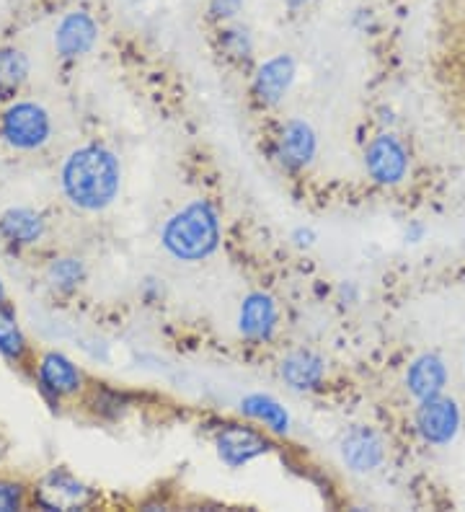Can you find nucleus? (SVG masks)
<instances>
[{"mask_svg": "<svg viewBox=\"0 0 465 512\" xmlns=\"http://www.w3.org/2000/svg\"><path fill=\"white\" fill-rule=\"evenodd\" d=\"M447 386H450V368L440 352H422L406 365L403 391L414 399V404L447 394Z\"/></svg>", "mask_w": 465, "mask_h": 512, "instance_id": "obj_13", "label": "nucleus"}, {"mask_svg": "<svg viewBox=\"0 0 465 512\" xmlns=\"http://www.w3.org/2000/svg\"><path fill=\"white\" fill-rule=\"evenodd\" d=\"M50 112L37 101H13L0 114V138L16 150H39L50 143Z\"/></svg>", "mask_w": 465, "mask_h": 512, "instance_id": "obj_6", "label": "nucleus"}, {"mask_svg": "<svg viewBox=\"0 0 465 512\" xmlns=\"http://www.w3.org/2000/svg\"><path fill=\"white\" fill-rule=\"evenodd\" d=\"M0 456H3V445H0Z\"/></svg>", "mask_w": 465, "mask_h": 512, "instance_id": "obj_31", "label": "nucleus"}, {"mask_svg": "<svg viewBox=\"0 0 465 512\" xmlns=\"http://www.w3.org/2000/svg\"><path fill=\"white\" fill-rule=\"evenodd\" d=\"M339 453L352 474L370 476L388 461V443L372 425H352L341 438Z\"/></svg>", "mask_w": 465, "mask_h": 512, "instance_id": "obj_10", "label": "nucleus"}, {"mask_svg": "<svg viewBox=\"0 0 465 512\" xmlns=\"http://www.w3.org/2000/svg\"><path fill=\"white\" fill-rule=\"evenodd\" d=\"M236 324L243 342L251 344V347H264L277 337L279 324H282V308H279L274 295L254 290V293L243 295Z\"/></svg>", "mask_w": 465, "mask_h": 512, "instance_id": "obj_9", "label": "nucleus"}, {"mask_svg": "<svg viewBox=\"0 0 465 512\" xmlns=\"http://www.w3.org/2000/svg\"><path fill=\"white\" fill-rule=\"evenodd\" d=\"M24 507V487L19 481L0 479V512H16Z\"/></svg>", "mask_w": 465, "mask_h": 512, "instance_id": "obj_24", "label": "nucleus"}, {"mask_svg": "<svg viewBox=\"0 0 465 512\" xmlns=\"http://www.w3.org/2000/svg\"><path fill=\"white\" fill-rule=\"evenodd\" d=\"M427 225L422 220H409V225L403 228V241L406 244H422L424 238H427Z\"/></svg>", "mask_w": 465, "mask_h": 512, "instance_id": "obj_26", "label": "nucleus"}, {"mask_svg": "<svg viewBox=\"0 0 465 512\" xmlns=\"http://www.w3.org/2000/svg\"><path fill=\"white\" fill-rule=\"evenodd\" d=\"M360 288L354 285V282H341L339 285V300L344 306H354V303H360Z\"/></svg>", "mask_w": 465, "mask_h": 512, "instance_id": "obj_27", "label": "nucleus"}, {"mask_svg": "<svg viewBox=\"0 0 465 512\" xmlns=\"http://www.w3.org/2000/svg\"><path fill=\"white\" fill-rule=\"evenodd\" d=\"M463 365H465V352H463Z\"/></svg>", "mask_w": 465, "mask_h": 512, "instance_id": "obj_32", "label": "nucleus"}, {"mask_svg": "<svg viewBox=\"0 0 465 512\" xmlns=\"http://www.w3.org/2000/svg\"><path fill=\"white\" fill-rule=\"evenodd\" d=\"M29 57L16 47H0V101H8L19 94L29 78Z\"/></svg>", "mask_w": 465, "mask_h": 512, "instance_id": "obj_19", "label": "nucleus"}, {"mask_svg": "<svg viewBox=\"0 0 465 512\" xmlns=\"http://www.w3.org/2000/svg\"><path fill=\"white\" fill-rule=\"evenodd\" d=\"M223 244V220L205 197L186 202L161 228V246L171 259L184 264L207 262Z\"/></svg>", "mask_w": 465, "mask_h": 512, "instance_id": "obj_2", "label": "nucleus"}, {"mask_svg": "<svg viewBox=\"0 0 465 512\" xmlns=\"http://www.w3.org/2000/svg\"><path fill=\"white\" fill-rule=\"evenodd\" d=\"M0 236L13 246H34L44 236V218L31 207H8L0 215Z\"/></svg>", "mask_w": 465, "mask_h": 512, "instance_id": "obj_17", "label": "nucleus"}, {"mask_svg": "<svg viewBox=\"0 0 465 512\" xmlns=\"http://www.w3.org/2000/svg\"><path fill=\"white\" fill-rule=\"evenodd\" d=\"M463 81H465V70H463Z\"/></svg>", "mask_w": 465, "mask_h": 512, "instance_id": "obj_33", "label": "nucleus"}, {"mask_svg": "<svg viewBox=\"0 0 465 512\" xmlns=\"http://www.w3.org/2000/svg\"><path fill=\"white\" fill-rule=\"evenodd\" d=\"M37 383L50 399H70L83 391L81 368L62 352H44L37 363Z\"/></svg>", "mask_w": 465, "mask_h": 512, "instance_id": "obj_15", "label": "nucleus"}, {"mask_svg": "<svg viewBox=\"0 0 465 512\" xmlns=\"http://www.w3.org/2000/svg\"><path fill=\"white\" fill-rule=\"evenodd\" d=\"M47 282L57 293H75L86 282V264L75 256L52 259V264L47 267Z\"/></svg>", "mask_w": 465, "mask_h": 512, "instance_id": "obj_20", "label": "nucleus"}, {"mask_svg": "<svg viewBox=\"0 0 465 512\" xmlns=\"http://www.w3.org/2000/svg\"><path fill=\"white\" fill-rule=\"evenodd\" d=\"M238 414L248 422L264 427L274 438H287L292 430V414L287 412V406L277 396L264 394V391L243 396L238 401Z\"/></svg>", "mask_w": 465, "mask_h": 512, "instance_id": "obj_16", "label": "nucleus"}, {"mask_svg": "<svg viewBox=\"0 0 465 512\" xmlns=\"http://www.w3.org/2000/svg\"><path fill=\"white\" fill-rule=\"evenodd\" d=\"M277 373L290 391L295 394H316L326 386L329 378V363L326 357L308 347H298V350L287 352L277 365Z\"/></svg>", "mask_w": 465, "mask_h": 512, "instance_id": "obj_12", "label": "nucleus"}, {"mask_svg": "<svg viewBox=\"0 0 465 512\" xmlns=\"http://www.w3.org/2000/svg\"><path fill=\"white\" fill-rule=\"evenodd\" d=\"M143 298L145 303H155L158 298H163V280H145L143 282Z\"/></svg>", "mask_w": 465, "mask_h": 512, "instance_id": "obj_28", "label": "nucleus"}, {"mask_svg": "<svg viewBox=\"0 0 465 512\" xmlns=\"http://www.w3.org/2000/svg\"><path fill=\"white\" fill-rule=\"evenodd\" d=\"M96 414L106 419H119L124 412H127V401H124V394L119 391H112V388H99L96 391Z\"/></svg>", "mask_w": 465, "mask_h": 512, "instance_id": "obj_22", "label": "nucleus"}, {"mask_svg": "<svg viewBox=\"0 0 465 512\" xmlns=\"http://www.w3.org/2000/svg\"><path fill=\"white\" fill-rule=\"evenodd\" d=\"M411 427L416 438L429 448H447L458 440L463 430V409L453 396H434L427 401H416L411 414Z\"/></svg>", "mask_w": 465, "mask_h": 512, "instance_id": "obj_5", "label": "nucleus"}, {"mask_svg": "<svg viewBox=\"0 0 465 512\" xmlns=\"http://www.w3.org/2000/svg\"><path fill=\"white\" fill-rule=\"evenodd\" d=\"M0 306H6V288H3V280H0Z\"/></svg>", "mask_w": 465, "mask_h": 512, "instance_id": "obj_30", "label": "nucleus"}, {"mask_svg": "<svg viewBox=\"0 0 465 512\" xmlns=\"http://www.w3.org/2000/svg\"><path fill=\"white\" fill-rule=\"evenodd\" d=\"M0 355L6 360H13V363L26 355L24 331H21L13 308L8 306H0Z\"/></svg>", "mask_w": 465, "mask_h": 512, "instance_id": "obj_21", "label": "nucleus"}, {"mask_svg": "<svg viewBox=\"0 0 465 512\" xmlns=\"http://www.w3.org/2000/svg\"><path fill=\"white\" fill-rule=\"evenodd\" d=\"M310 3H313V0H285V6L290 8L292 13H298V11H303V8H308Z\"/></svg>", "mask_w": 465, "mask_h": 512, "instance_id": "obj_29", "label": "nucleus"}, {"mask_svg": "<svg viewBox=\"0 0 465 512\" xmlns=\"http://www.w3.org/2000/svg\"><path fill=\"white\" fill-rule=\"evenodd\" d=\"M60 187L73 207L83 213H101L114 205L122 189L119 158L96 143L75 148L62 163Z\"/></svg>", "mask_w": 465, "mask_h": 512, "instance_id": "obj_1", "label": "nucleus"}, {"mask_svg": "<svg viewBox=\"0 0 465 512\" xmlns=\"http://www.w3.org/2000/svg\"><path fill=\"white\" fill-rule=\"evenodd\" d=\"M96 500V494L88 484H83L78 476L70 474L68 469H52L39 479L34 487V502L42 510H83Z\"/></svg>", "mask_w": 465, "mask_h": 512, "instance_id": "obj_11", "label": "nucleus"}, {"mask_svg": "<svg viewBox=\"0 0 465 512\" xmlns=\"http://www.w3.org/2000/svg\"><path fill=\"white\" fill-rule=\"evenodd\" d=\"M217 461L223 463L225 469H246L259 458H267L274 453V435H269L264 427L254 422H223L212 435Z\"/></svg>", "mask_w": 465, "mask_h": 512, "instance_id": "obj_3", "label": "nucleus"}, {"mask_svg": "<svg viewBox=\"0 0 465 512\" xmlns=\"http://www.w3.org/2000/svg\"><path fill=\"white\" fill-rule=\"evenodd\" d=\"M272 158L285 174H303L318 158V132L308 119L292 117L277 127L272 138Z\"/></svg>", "mask_w": 465, "mask_h": 512, "instance_id": "obj_7", "label": "nucleus"}, {"mask_svg": "<svg viewBox=\"0 0 465 512\" xmlns=\"http://www.w3.org/2000/svg\"><path fill=\"white\" fill-rule=\"evenodd\" d=\"M362 169L370 184L380 189H396L409 182L414 161H411L409 145L403 143L393 130H380L362 153Z\"/></svg>", "mask_w": 465, "mask_h": 512, "instance_id": "obj_4", "label": "nucleus"}, {"mask_svg": "<svg viewBox=\"0 0 465 512\" xmlns=\"http://www.w3.org/2000/svg\"><path fill=\"white\" fill-rule=\"evenodd\" d=\"M217 52L223 55L225 63L236 65V68H246V65L254 63L256 55V42L251 29L238 21H230V24L217 26L215 34Z\"/></svg>", "mask_w": 465, "mask_h": 512, "instance_id": "obj_18", "label": "nucleus"}, {"mask_svg": "<svg viewBox=\"0 0 465 512\" xmlns=\"http://www.w3.org/2000/svg\"><path fill=\"white\" fill-rule=\"evenodd\" d=\"M295 78H298V60L290 52H277L256 65L248 83V94L259 109H274L287 99Z\"/></svg>", "mask_w": 465, "mask_h": 512, "instance_id": "obj_8", "label": "nucleus"}, {"mask_svg": "<svg viewBox=\"0 0 465 512\" xmlns=\"http://www.w3.org/2000/svg\"><path fill=\"white\" fill-rule=\"evenodd\" d=\"M99 42V24L83 8L68 11L55 29V52L62 60H78Z\"/></svg>", "mask_w": 465, "mask_h": 512, "instance_id": "obj_14", "label": "nucleus"}, {"mask_svg": "<svg viewBox=\"0 0 465 512\" xmlns=\"http://www.w3.org/2000/svg\"><path fill=\"white\" fill-rule=\"evenodd\" d=\"M243 8H246V0H207V16L217 26L238 21Z\"/></svg>", "mask_w": 465, "mask_h": 512, "instance_id": "obj_23", "label": "nucleus"}, {"mask_svg": "<svg viewBox=\"0 0 465 512\" xmlns=\"http://www.w3.org/2000/svg\"><path fill=\"white\" fill-rule=\"evenodd\" d=\"M290 241H292V246H295V249L308 251V249H313V246H316L318 233L313 231L310 225H300V228H295V231L290 233Z\"/></svg>", "mask_w": 465, "mask_h": 512, "instance_id": "obj_25", "label": "nucleus"}]
</instances>
